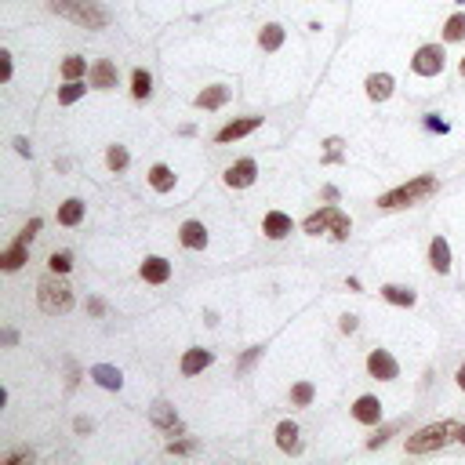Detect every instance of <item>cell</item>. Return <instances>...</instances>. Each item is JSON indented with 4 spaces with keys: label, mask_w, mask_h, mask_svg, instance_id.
I'll return each mask as SVG.
<instances>
[{
    "label": "cell",
    "mask_w": 465,
    "mask_h": 465,
    "mask_svg": "<svg viewBox=\"0 0 465 465\" xmlns=\"http://www.w3.org/2000/svg\"><path fill=\"white\" fill-rule=\"evenodd\" d=\"M48 8L70 22L84 26V30H105L110 26V11H105L98 0H48Z\"/></svg>",
    "instance_id": "cell-1"
},
{
    "label": "cell",
    "mask_w": 465,
    "mask_h": 465,
    "mask_svg": "<svg viewBox=\"0 0 465 465\" xmlns=\"http://www.w3.org/2000/svg\"><path fill=\"white\" fill-rule=\"evenodd\" d=\"M436 189H440V182H436L433 175H418V178H411V182H404V185L389 189V193H382V197H378V207H382V211L411 207V204L429 200V197L436 193Z\"/></svg>",
    "instance_id": "cell-2"
},
{
    "label": "cell",
    "mask_w": 465,
    "mask_h": 465,
    "mask_svg": "<svg viewBox=\"0 0 465 465\" xmlns=\"http://www.w3.org/2000/svg\"><path fill=\"white\" fill-rule=\"evenodd\" d=\"M37 302L48 316H62V313L73 309V287L62 280V273H51V277H44L37 284Z\"/></svg>",
    "instance_id": "cell-3"
},
{
    "label": "cell",
    "mask_w": 465,
    "mask_h": 465,
    "mask_svg": "<svg viewBox=\"0 0 465 465\" xmlns=\"http://www.w3.org/2000/svg\"><path fill=\"white\" fill-rule=\"evenodd\" d=\"M302 229L309 232V237H320V232H331L334 240H349V232H353V222L346 211H338L334 204L320 207V211H313V215L302 222Z\"/></svg>",
    "instance_id": "cell-4"
},
{
    "label": "cell",
    "mask_w": 465,
    "mask_h": 465,
    "mask_svg": "<svg viewBox=\"0 0 465 465\" xmlns=\"http://www.w3.org/2000/svg\"><path fill=\"white\" fill-rule=\"evenodd\" d=\"M458 433V421H433V426H421L414 436H407V454H433L443 443H451Z\"/></svg>",
    "instance_id": "cell-5"
},
{
    "label": "cell",
    "mask_w": 465,
    "mask_h": 465,
    "mask_svg": "<svg viewBox=\"0 0 465 465\" xmlns=\"http://www.w3.org/2000/svg\"><path fill=\"white\" fill-rule=\"evenodd\" d=\"M443 66H447V55H443L440 44H421L411 58V70L418 77H436V73H443Z\"/></svg>",
    "instance_id": "cell-6"
},
{
    "label": "cell",
    "mask_w": 465,
    "mask_h": 465,
    "mask_svg": "<svg viewBox=\"0 0 465 465\" xmlns=\"http://www.w3.org/2000/svg\"><path fill=\"white\" fill-rule=\"evenodd\" d=\"M367 374L378 378V382H393V378H400V364L386 349H371L367 353Z\"/></svg>",
    "instance_id": "cell-7"
},
{
    "label": "cell",
    "mask_w": 465,
    "mask_h": 465,
    "mask_svg": "<svg viewBox=\"0 0 465 465\" xmlns=\"http://www.w3.org/2000/svg\"><path fill=\"white\" fill-rule=\"evenodd\" d=\"M225 185L229 189H247V185H255V178H258V164L251 160V157H244V160H237L232 167H225Z\"/></svg>",
    "instance_id": "cell-8"
},
{
    "label": "cell",
    "mask_w": 465,
    "mask_h": 465,
    "mask_svg": "<svg viewBox=\"0 0 465 465\" xmlns=\"http://www.w3.org/2000/svg\"><path fill=\"white\" fill-rule=\"evenodd\" d=\"M262 128V117H240V120H229L225 128H218V135H215V142H237V138H244V135H251V131H258Z\"/></svg>",
    "instance_id": "cell-9"
},
{
    "label": "cell",
    "mask_w": 465,
    "mask_h": 465,
    "mask_svg": "<svg viewBox=\"0 0 465 465\" xmlns=\"http://www.w3.org/2000/svg\"><path fill=\"white\" fill-rule=\"evenodd\" d=\"M117 80H120V73H117V66H113L110 58H98L95 66L88 70V84H91V88H98V91L117 88Z\"/></svg>",
    "instance_id": "cell-10"
},
{
    "label": "cell",
    "mask_w": 465,
    "mask_h": 465,
    "mask_svg": "<svg viewBox=\"0 0 465 465\" xmlns=\"http://www.w3.org/2000/svg\"><path fill=\"white\" fill-rule=\"evenodd\" d=\"M138 273H142L145 284H167V280H171V262L160 258V255H150V258L142 262Z\"/></svg>",
    "instance_id": "cell-11"
},
{
    "label": "cell",
    "mask_w": 465,
    "mask_h": 465,
    "mask_svg": "<svg viewBox=\"0 0 465 465\" xmlns=\"http://www.w3.org/2000/svg\"><path fill=\"white\" fill-rule=\"evenodd\" d=\"M262 232L269 240H284L294 232V222H291V215H284V211H269L266 222H262Z\"/></svg>",
    "instance_id": "cell-12"
},
{
    "label": "cell",
    "mask_w": 465,
    "mask_h": 465,
    "mask_svg": "<svg viewBox=\"0 0 465 465\" xmlns=\"http://www.w3.org/2000/svg\"><path fill=\"white\" fill-rule=\"evenodd\" d=\"M353 418L364 421V426H378V421H382V400L378 396H360L353 404Z\"/></svg>",
    "instance_id": "cell-13"
},
{
    "label": "cell",
    "mask_w": 465,
    "mask_h": 465,
    "mask_svg": "<svg viewBox=\"0 0 465 465\" xmlns=\"http://www.w3.org/2000/svg\"><path fill=\"white\" fill-rule=\"evenodd\" d=\"M178 240H182V247H189V251H204L207 247V229H204V222H182V229H178Z\"/></svg>",
    "instance_id": "cell-14"
},
{
    "label": "cell",
    "mask_w": 465,
    "mask_h": 465,
    "mask_svg": "<svg viewBox=\"0 0 465 465\" xmlns=\"http://www.w3.org/2000/svg\"><path fill=\"white\" fill-rule=\"evenodd\" d=\"M225 102H229V88H225V84H211V88H204V91L193 98L197 110H222Z\"/></svg>",
    "instance_id": "cell-15"
},
{
    "label": "cell",
    "mask_w": 465,
    "mask_h": 465,
    "mask_svg": "<svg viewBox=\"0 0 465 465\" xmlns=\"http://www.w3.org/2000/svg\"><path fill=\"white\" fill-rule=\"evenodd\" d=\"M211 360H215V353H207V349H185V353H182V374L193 378V374H200L204 367H211Z\"/></svg>",
    "instance_id": "cell-16"
},
{
    "label": "cell",
    "mask_w": 465,
    "mask_h": 465,
    "mask_svg": "<svg viewBox=\"0 0 465 465\" xmlns=\"http://www.w3.org/2000/svg\"><path fill=\"white\" fill-rule=\"evenodd\" d=\"M364 88H367V98H371V102H386V98L393 95V88H396V80H393L389 73H371Z\"/></svg>",
    "instance_id": "cell-17"
},
{
    "label": "cell",
    "mask_w": 465,
    "mask_h": 465,
    "mask_svg": "<svg viewBox=\"0 0 465 465\" xmlns=\"http://www.w3.org/2000/svg\"><path fill=\"white\" fill-rule=\"evenodd\" d=\"M429 266L436 273H451V244L443 237H433L429 240Z\"/></svg>",
    "instance_id": "cell-18"
},
{
    "label": "cell",
    "mask_w": 465,
    "mask_h": 465,
    "mask_svg": "<svg viewBox=\"0 0 465 465\" xmlns=\"http://www.w3.org/2000/svg\"><path fill=\"white\" fill-rule=\"evenodd\" d=\"M153 426H160L164 433H182V421H178V414H175V407L171 404H164V400H160V404H153Z\"/></svg>",
    "instance_id": "cell-19"
},
{
    "label": "cell",
    "mask_w": 465,
    "mask_h": 465,
    "mask_svg": "<svg viewBox=\"0 0 465 465\" xmlns=\"http://www.w3.org/2000/svg\"><path fill=\"white\" fill-rule=\"evenodd\" d=\"M84 222V200L70 197L58 204V225H80Z\"/></svg>",
    "instance_id": "cell-20"
},
{
    "label": "cell",
    "mask_w": 465,
    "mask_h": 465,
    "mask_svg": "<svg viewBox=\"0 0 465 465\" xmlns=\"http://www.w3.org/2000/svg\"><path fill=\"white\" fill-rule=\"evenodd\" d=\"M150 185L157 189V193H171L175 189V171L167 164H153L150 167Z\"/></svg>",
    "instance_id": "cell-21"
},
{
    "label": "cell",
    "mask_w": 465,
    "mask_h": 465,
    "mask_svg": "<svg viewBox=\"0 0 465 465\" xmlns=\"http://www.w3.org/2000/svg\"><path fill=\"white\" fill-rule=\"evenodd\" d=\"M91 378H95L102 389H120V386H124V374H120L117 367H110V364H95V367H91Z\"/></svg>",
    "instance_id": "cell-22"
},
{
    "label": "cell",
    "mask_w": 465,
    "mask_h": 465,
    "mask_svg": "<svg viewBox=\"0 0 465 465\" xmlns=\"http://www.w3.org/2000/svg\"><path fill=\"white\" fill-rule=\"evenodd\" d=\"M277 447L280 451H299V426H294L291 418L277 426Z\"/></svg>",
    "instance_id": "cell-23"
},
{
    "label": "cell",
    "mask_w": 465,
    "mask_h": 465,
    "mask_svg": "<svg viewBox=\"0 0 465 465\" xmlns=\"http://www.w3.org/2000/svg\"><path fill=\"white\" fill-rule=\"evenodd\" d=\"M22 262H26V244L22 240H15L4 255H0V266H4V273H15V269H22Z\"/></svg>",
    "instance_id": "cell-24"
},
{
    "label": "cell",
    "mask_w": 465,
    "mask_h": 465,
    "mask_svg": "<svg viewBox=\"0 0 465 465\" xmlns=\"http://www.w3.org/2000/svg\"><path fill=\"white\" fill-rule=\"evenodd\" d=\"M258 44H262V51H277V48L284 44V26H277V22L262 26V33H258Z\"/></svg>",
    "instance_id": "cell-25"
},
{
    "label": "cell",
    "mask_w": 465,
    "mask_h": 465,
    "mask_svg": "<svg viewBox=\"0 0 465 465\" xmlns=\"http://www.w3.org/2000/svg\"><path fill=\"white\" fill-rule=\"evenodd\" d=\"M382 299L393 306H414V291L411 287H400V284H386L382 287Z\"/></svg>",
    "instance_id": "cell-26"
},
{
    "label": "cell",
    "mask_w": 465,
    "mask_h": 465,
    "mask_svg": "<svg viewBox=\"0 0 465 465\" xmlns=\"http://www.w3.org/2000/svg\"><path fill=\"white\" fill-rule=\"evenodd\" d=\"M131 95H135L138 102H145V98L153 95V77L145 73V70H135V73H131Z\"/></svg>",
    "instance_id": "cell-27"
},
{
    "label": "cell",
    "mask_w": 465,
    "mask_h": 465,
    "mask_svg": "<svg viewBox=\"0 0 465 465\" xmlns=\"http://www.w3.org/2000/svg\"><path fill=\"white\" fill-rule=\"evenodd\" d=\"M443 40H451V44H454V40H465V15L461 11L443 22Z\"/></svg>",
    "instance_id": "cell-28"
},
{
    "label": "cell",
    "mask_w": 465,
    "mask_h": 465,
    "mask_svg": "<svg viewBox=\"0 0 465 465\" xmlns=\"http://www.w3.org/2000/svg\"><path fill=\"white\" fill-rule=\"evenodd\" d=\"M84 91H88V84H80V80H66V84L58 88V102H62V105H73Z\"/></svg>",
    "instance_id": "cell-29"
},
{
    "label": "cell",
    "mask_w": 465,
    "mask_h": 465,
    "mask_svg": "<svg viewBox=\"0 0 465 465\" xmlns=\"http://www.w3.org/2000/svg\"><path fill=\"white\" fill-rule=\"evenodd\" d=\"M84 73H88V62H84L80 55H70L66 62H62V77L66 80H80Z\"/></svg>",
    "instance_id": "cell-30"
},
{
    "label": "cell",
    "mask_w": 465,
    "mask_h": 465,
    "mask_svg": "<svg viewBox=\"0 0 465 465\" xmlns=\"http://www.w3.org/2000/svg\"><path fill=\"white\" fill-rule=\"evenodd\" d=\"M313 396H316L313 382H299V386L291 389V404H294V407H309V404H313Z\"/></svg>",
    "instance_id": "cell-31"
},
{
    "label": "cell",
    "mask_w": 465,
    "mask_h": 465,
    "mask_svg": "<svg viewBox=\"0 0 465 465\" xmlns=\"http://www.w3.org/2000/svg\"><path fill=\"white\" fill-rule=\"evenodd\" d=\"M105 164H110V171H124V167L131 164V157H128V150H124V145H110V153H105Z\"/></svg>",
    "instance_id": "cell-32"
},
{
    "label": "cell",
    "mask_w": 465,
    "mask_h": 465,
    "mask_svg": "<svg viewBox=\"0 0 465 465\" xmlns=\"http://www.w3.org/2000/svg\"><path fill=\"white\" fill-rule=\"evenodd\" d=\"M48 266H51V273H62V277H66V273L73 269V255L70 251H55V255L48 258Z\"/></svg>",
    "instance_id": "cell-33"
},
{
    "label": "cell",
    "mask_w": 465,
    "mask_h": 465,
    "mask_svg": "<svg viewBox=\"0 0 465 465\" xmlns=\"http://www.w3.org/2000/svg\"><path fill=\"white\" fill-rule=\"evenodd\" d=\"M197 451V440H171L167 443V454H193Z\"/></svg>",
    "instance_id": "cell-34"
},
{
    "label": "cell",
    "mask_w": 465,
    "mask_h": 465,
    "mask_svg": "<svg viewBox=\"0 0 465 465\" xmlns=\"http://www.w3.org/2000/svg\"><path fill=\"white\" fill-rule=\"evenodd\" d=\"M37 232H40V218H30V222L22 225V232H18V240H22V244H30V240L37 237Z\"/></svg>",
    "instance_id": "cell-35"
},
{
    "label": "cell",
    "mask_w": 465,
    "mask_h": 465,
    "mask_svg": "<svg viewBox=\"0 0 465 465\" xmlns=\"http://www.w3.org/2000/svg\"><path fill=\"white\" fill-rule=\"evenodd\" d=\"M258 356H262V346L247 349V353H244V360H240V371H251V367H255V360H258Z\"/></svg>",
    "instance_id": "cell-36"
},
{
    "label": "cell",
    "mask_w": 465,
    "mask_h": 465,
    "mask_svg": "<svg viewBox=\"0 0 465 465\" xmlns=\"http://www.w3.org/2000/svg\"><path fill=\"white\" fill-rule=\"evenodd\" d=\"M389 436H393V426H386V429H378V433H374V436L367 440V447H371V451H374V447H382V443H386Z\"/></svg>",
    "instance_id": "cell-37"
},
{
    "label": "cell",
    "mask_w": 465,
    "mask_h": 465,
    "mask_svg": "<svg viewBox=\"0 0 465 465\" xmlns=\"http://www.w3.org/2000/svg\"><path fill=\"white\" fill-rule=\"evenodd\" d=\"M327 160H342V142L327 138Z\"/></svg>",
    "instance_id": "cell-38"
},
{
    "label": "cell",
    "mask_w": 465,
    "mask_h": 465,
    "mask_svg": "<svg viewBox=\"0 0 465 465\" xmlns=\"http://www.w3.org/2000/svg\"><path fill=\"white\" fill-rule=\"evenodd\" d=\"M15 461H33V451H15L4 458V465H15Z\"/></svg>",
    "instance_id": "cell-39"
},
{
    "label": "cell",
    "mask_w": 465,
    "mask_h": 465,
    "mask_svg": "<svg viewBox=\"0 0 465 465\" xmlns=\"http://www.w3.org/2000/svg\"><path fill=\"white\" fill-rule=\"evenodd\" d=\"M338 327H342L346 334H353V331H356V316H353V313H346V316H342V324H338Z\"/></svg>",
    "instance_id": "cell-40"
},
{
    "label": "cell",
    "mask_w": 465,
    "mask_h": 465,
    "mask_svg": "<svg viewBox=\"0 0 465 465\" xmlns=\"http://www.w3.org/2000/svg\"><path fill=\"white\" fill-rule=\"evenodd\" d=\"M15 150L22 153V157H33V145H30V138H15Z\"/></svg>",
    "instance_id": "cell-41"
},
{
    "label": "cell",
    "mask_w": 465,
    "mask_h": 465,
    "mask_svg": "<svg viewBox=\"0 0 465 465\" xmlns=\"http://www.w3.org/2000/svg\"><path fill=\"white\" fill-rule=\"evenodd\" d=\"M0 62H4V80H11V51H0Z\"/></svg>",
    "instance_id": "cell-42"
},
{
    "label": "cell",
    "mask_w": 465,
    "mask_h": 465,
    "mask_svg": "<svg viewBox=\"0 0 465 465\" xmlns=\"http://www.w3.org/2000/svg\"><path fill=\"white\" fill-rule=\"evenodd\" d=\"M91 429H95L91 418H77V433H91Z\"/></svg>",
    "instance_id": "cell-43"
},
{
    "label": "cell",
    "mask_w": 465,
    "mask_h": 465,
    "mask_svg": "<svg viewBox=\"0 0 465 465\" xmlns=\"http://www.w3.org/2000/svg\"><path fill=\"white\" fill-rule=\"evenodd\" d=\"M426 128H429V131H447V124L436 120V117H429V120H426Z\"/></svg>",
    "instance_id": "cell-44"
},
{
    "label": "cell",
    "mask_w": 465,
    "mask_h": 465,
    "mask_svg": "<svg viewBox=\"0 0 465 465\" xmlns=\"http://www.w3.org/2000/svg\"><path fill=\"white\" fill-rule=\"evenodd\" d=\"M88 309H91L95 316H102V313H105V306H102V299H91V302H88Z\"/></svg>",
    "instance_id": "cell-45"
},
{
    "label": "cell",
    "mask_w": 465,
    "mask_h": 465,
    "mask_svg": "<svg viewBox=\"0 0 465 465\" xmlns=\"http://www.w3.org/2000/svg\"><path fill=\"white\" fill-rule=\"evenodd\" d=\"M454 382H458V389H465V364L458 367V374H454Z\"/></svg>",
    "instance_id": "cell-46"
},
{
    "label": "cell",
    "mask_w": 465,
    "mask_h": 465,
    "mask_svg": "<svg viewBox=\"0 0 465 465\" xmlns=\"http://www.w3.org/2000/svg\"><path fill=\"white\" fill-rule=\"evenodd\" d=\"M454 440H458V443H465V421H461V426H458V433H454Z\"/></svg>",
    "instance_id": "cell-47"
},
{
    "label": "cell",
    "mask_w": 465,
    "mask_h": 465,
    "mask_svg": "<svg viewBox=\"0 0 465 465\" xmlns=\"http://www.w3.org/2000/svg\"><path fill=\"white\" fill-rule=\"evenodd\" d=\"M458 73H461V80H465V58L458 62Z\"/></svg>",
    "instance_id": "cell-48"
},
{
    "label": "cell",
    "mask_w": 465,
    "mask_h": 465,
    "mask_svg": "<svg viewBox=\"0 0 465 465\" xmlns=\"http://www.w3.org/2000/svg\"><path fill=\"white\" fill-rule=\"evenodd\" d=\"M454 4H461V8H465V0H454Z\"/></svg>",
    "instance_id": "cell-49"
}]
</instances>
